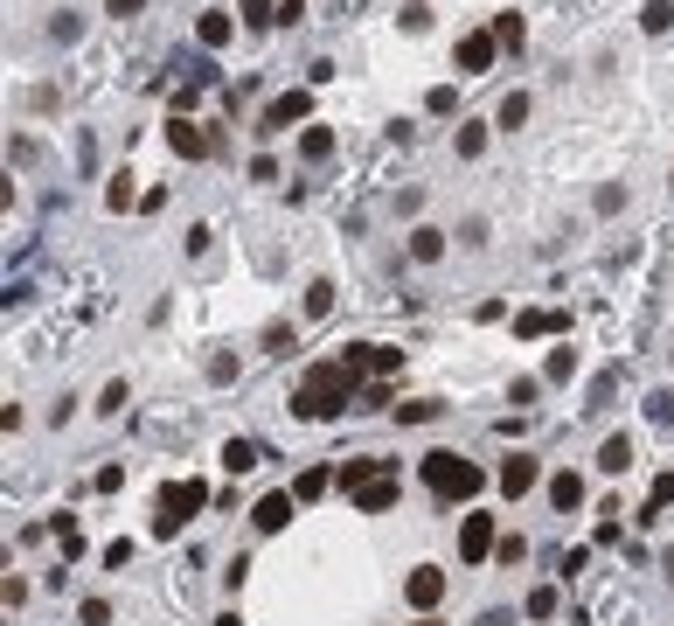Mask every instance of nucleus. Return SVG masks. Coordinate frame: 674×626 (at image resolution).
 Instances as JSON below:
<instances>
[{
  "instance_id": "obj_40",
  "label": "nucleus",
  "mask_w": 674,
  "mask_h": 626,
  "mask_svg": "<svg viewBox=\"0 0 674 626\" xmlns=\"http://www.w3.org/2000/svg\"><path fill=\"white\" fill-rule=\"evenodd\" d=\"M237 7H244V21H251V28H265V21H278V0H237Z\"/></svg>"
},
{
  "instance_id": "obj_46",
  "label": "nucleus",
  "mask_w": 674,
  "mask_h": 626,
  "mask_svg": "<svg viewBox=\"0 0 674 626\" xmlns=\"http://www.w3.org/2000/svg\"><path fill=\"white\" fill-rule=\"evenodd\" d=\"M91 487H98V494H119V487H126V467H98Z\"/></svg>"
},
{
  "instance_id": "obj_1",
  "label": "nucleus",
  "mask_w": 674,
  "mask_h": 626,
  "mask_svg": "<svg viewBox=\"0 0 674 626\" xmlns=\"http://www.w3.org/2000/svg\"><path fill=\"white\" fill-rule=\"evenodd\" d=\"M355 397H362V376H355V369H341V362H320V369H306V376L292 383V418L320 425V418L355 411Z\"/></svg>"
},
{
  "instance_id": "obj_48",
  "label": "nucleus",
  "mask_w": 674,
  "mask_h": 626,
  "mask_svg": "<svg viewBox=\"0 0 674 626\" xmlns=\"http://www.w3.org/2000/svg\"><path fill=\"white\" fill-rule=\"evenodd\" d=\"M661 578H668V585H674V550H668V557H661Z\"/></svg>"
},
{
  "instance_id": "obj_47",
  "label": "nucleus",
  "mask_w": 674,
  "mask_h": 626,
  "mask_svg": "<svg viewBox=\"0 0 674 626\" xmlns=\"http://www.w3.org/2000/svg\"><path fill=\"white\" fill-rule=\"evenodd\" d=\"M139 7H146V0H105V14H112V21H133Z\"/></svg>"
},
{
  "instance_id": "obj_25",
  "label": "nucleus",
  "mask_w": 674,
  "mask_h": 626,
  "mask_svg": "<svg viewBox=\"0 0 674 626\" xmlns=\"http://www.w3.org/2000/svg\"><path fill=\"white\" fill-rule=\"evenodd\" d=\"M133 202H146V195L133 188V174H112V188H105V209H112V216H126Z\"/></svg>"
},
{
  "instance_id": "obj_41",
  "label": "nucleus",
  "mask_w": 674,
  "mask_h": 626,
  "mask_svg": "<svg viewBox=\"0 0 674 626\" xmlns=\"http://www.w3.org/2000/svg\"><path fill=\"white\" fill-rule=\"evenodd\" d=\"M77 626H112V606H105V599H84V606H77Z\"/></svg>"
},
{
  "instance_id": "obj_7",
  "label": "nucleus",
  "mask_w": 674,
  "mask_h": 626,
  "mask_svg": "<svg viewBox=\"0 0 674 626\" xmlns=\"http://www.w3.org/2000/svg\"><path fill=\"white\" fill-rule=\"evenodd\" d=\"M306 119H313V91H278L265 105V119H258V133H292Z\"/></svg>"
},
{
  "instance_id": "obj_36",
  "label": "nucleus",
  "mask_w": 674,
  "mask_h": 626,
  "mask_svg": "<svg viewBox=\"0 0 674 626\" xmlns=\"http://www.w3.org/2000/svg\"><path fill=\"white\" fill-rule=\"evenodd\" d=\"M536 397H542V376H515V383H508V404H515V411H529Z\"/></svg>"
},
{
  "instance_id": "obj_31",
  "label": "nucleus",
  "mask_w": 674,
  "mask_h": 626,
  "mask_svg": "<svg viewBox=\"0 0 674 626\" xmlns=\"http://www.w3.org/2000/svg\"><path fill=\"white\" fill-rule=\"evenodd\" d=\"M640 28H647V35H668L674 28V0H647V7H640Z\"/></svg>"
},
{
  "instance_id": "obj_50",
  "label": "nucleus",
  "mask_w": 674,
  "mask_h": 626,
  "mask_svg": "<svg viewBox=\"0 0 674 626\" xmlns=\"http://www.w3.org/2000/svg\"><path fill=\"white\" fill-rule=\"evenodd\" d=\"M417 626H438V620H417Z\"/></svg>"
},
{
  "instance_id": "obj_34",
  "label": "nucleus",
  "mask_w": 674,
  "mask_h": 626,
  "mask_svg": "<svg viewBox=\"0 0 674 626\" xmlns=\"http://www.w3.org/2000/svg\"><path fill=\"white\" fill-rule=\"evenodd\" d=\"M522 613H529V620H556V585H536V592L522 599Z\"/></svg>"
},
{
  "instance_id": "obj_43",
  "label": "nucleus",
  "mask_w": 674,
  "mask_h": 626,
  "mask_svg": "<svg viewBox=\"0 0 674 626\" xmlns=\"http://www.w3.org/2000/svg\"><path fill=\"white\" fill-rule=\"evenodd\" d=\"M0 606L21 613V606H28V578H7V585H0Z\"/></svg>"
},
{
  "instance_id": "obj_33",
  "label": "nucleus",
  "mask_w": 674,
  "mask_h": 626,
  "mask_svg": "<svg viewBox=\"0 0 674 626\" xmlns=\"http://www.w3.org/2000/svg\"><path fill=\"white\" fill-rule=\"evenodd\" d=\"M591 209H598V216H619V209H626V188H619V181H598V188H591Z\"/></svg>"
},
{
  "instance_id": "obj_9",
  "label": "nucleus",
  "mask_w": 674,
  "mask_h": 626,
  "mask_svg": "<svg viewBox=\"0 0 674 626\" xmlns=\"http://www.w3.org/2000/svg\"><path fill=\"white\" fill-rule=\"evenodd\" d=\"M167 147H174L181 160H209V154H216V140H209V133H202L195 119H181V112L167 119Z\"/></svg>"
},
{
  "instance_id": "obj_37",
  "label": "nucleus",
  "mask_w": 674,
  "mask_h": 626,
  "mask_svg": "<svg viewBox=\"0 0 674 626\" xmlns=\"http://www.w3.org/2000/svg\"><path fill=\"white\" fill-rule=\"evenodd\" d=\"M306 313H313V320L334 313V279H313V286H306Z\"/></svg>"
},
{
  "instance_id": "obj_30",
  "label": "nucleus",
  "mask_w": 674,
  "mask_h": 626,
  "mask_svg": "<svg viewBox=\"0 0 674 626\" xmlns=\"http://www.w3.org/2000/svg\"><path fill=\"white\" fill-rule=\"evenodd\" d=\"M438 411H445L438 397H410V404H397V425H431Z\"/></svg>"
},
{
  "instance_id": "obj_35",
  "label": "nucleus",
  "mask_w": 674,
  "mask_h": 626,
  "mask_svg": "<svg viewBox=\"0 0 674 626\" xmlns=\"http://www.w3.org/2000/svg\"><path fill=\"white\" fill-rule=\"evenodd\" d=\"M126 404H133V383H126V376H119V383H105V397H98V411H105V418H119Z\"/></svg>"
},
{
  "instance_id": "obj_24",
  "label": "nucleus",
  "mask_w": 674,
  "mask_h": 626,
  "mask_svg": "<svg viewBox=\"0 0 674 626\" xmlns=\"http://www.w3.org/2000/svg\"><path fill=\"white\" fill-rule=\"evenodd\" d=\"M577 376V348L563 341V348H549V362H542V383H570Z\"/></svg>"
},
{
  "instance_id": "obj_19",
  "label": "nucleus",
  "mask_w": 674,
  "mask_h": 626,
  "mask_svg": "<svg viewBox=\"0 0 674 626\" xmlns=\"http://www.w3.org/2000/svg\"><path fill=\"white\" fill-rule=\"evenodd\" d=\"M258 460H265V446H258V439H230V446H223V473H251Z\"/></svg>"
},
{
  "instance_id": "obj_8",
  "label": "nucleus",
  "mask_w": 674,
  "mask_h": 626,
  "mask_svg": "<svg viewBox=\"0 0 674 626\" xmlns=\"http://www.w3.org/2000/svg\"><path fill=\"white\" fill-rule=\"evenodd\" d=\"M494 487H501L508 501L536 494V487H542V460H536V453H508V460H501V473H494Z\"/></svg>"
},
{
  "instance_id": "obj_2",
  "label": "nucleus",
  "mask_w": 674,
  "mask_h": 626,
  "mask_svg": "<svg viewBox=\"0 0 674 626\" xmlns=\"http://www.w3.org/2000/svg\"><path fill=\"white\" fill-rule=\"evenodd\" d=\"M417 473H424V487H431L438 501H473V494L487 487V473L473 467V460H459V453H445V446H438V453H424V460H417Z\"/></svg>"
},
{
  "instance_id": "obj_23",
  "label": "nucleus",
  "mask_w": 674,
  "mask_h": 626,
  "mask_svg": "<svg viewBox=\"0 0 674 626\" xmlns=\"http://www.w3.org/2000/svg\"><path fill=\"white\" fill-rule=\"evenodd\" d=\"M494 126H501V133L529 126V91H508V98H501V112H494Z\"/></svg>"
},
{
  "instance_id": "obj_18",
  "label": "nucleus",
  "mask_w": 674,
  "mask_h": 626,
  "mask_svg": "<svg viewBox=\"0 0 674 626\" xmlns=\"http://www.w3.org/2000/svg\"><path fill=\"white\" fill-rule=\"evenodd\" d=\"M487 28H494V42H501V49H508V56H522V42H529V21H522V14H515V7H508V14H494V21H487Z\"/></svg>"
},
{
  "instance_id": "obj_10",
  "label": "nucleus",
  "mask_w": 674,
  "mask_h": 626,
  "mask_svg": "<svg viewBox=\"0 0 674 626\" xmlns=\"http://www.w3.org/2000/svg\"><path fill=\"white\" fill-rule=\"evenodd\" d=\"M515 334H522V341H542V334H563V341H570V313H556V307H522V313H515Z\"/></svg>"
},
{
  "instance_id": "obj_13",
  "label": "nucleus",
  "mask_w": 674,
  "mask_h": 626,
  "mask_svg": "<svg viewBox=\"0 0 674 626\" xmlns=\"http://www.w3.org/2000/svg\"><path fill=\"white\" fill-rule=\"evenodd\" d=\"M230 35H237V21H230L223 7H202V21H195V42L216 56V49H230Z\"/></svg>"
},
{
  "instance_id": "obj_15",
  "label": "nucleus",
  "mask_w": 674,
  "mask_h": 626,
  "mask_svg": "<svg viewBox=\"0 0 674 626\" xmlns=\"http://www.w3.org/2000/svg\"><path fill=\"white\" fill-rule=\"evenodd\" d=\"M584 494H591V487H584V473H549V508H563V515H577V508H584Z\"/></svg>"
},
{
  "instance_id": "obj_29",
  "label": "nucleus",
  "mask_w": 674,
  "mask_h": 626,
  "mask_svg": "<svg viewBox=\"0 0 674 626\" xmlns=\"http://www.w3.org/2000/svg\"><path fill=\"white\" fill-rule=\"evenodd\" d=\"M452 154L480 160V154H487V126H459V133H452Z\"/></svg>"
},
{
  "instance_id": "obj_22",
  "label": "nucleus",
  "mask_w": 674,
  "mask_h": 626,
  "mask_svg": "<svg viewBox=\"0 0 674 626\" xmlns=\"http://www.w3.org/2000/svg\"><path fill=\"white\" fill-rule=\"evenodd\" d=\"M258 348H265V355H292V348H299V327H292V320H271L265 334H258Z\"/></svg>"
},
{
  "instance_id": "obj_16",
  "label": "nucleus",
  "mask_w": 674,
  "mask_h": 626,
  "mask_svg": "<svg viewBox=\"0 0 674 626\" xmlns=\"http://www.w3.org/2000/svg\"><path fill=\"white\" fill-rule=\"evenodd\" d=\"M369 480H390V460H376V453L341 460V487H348V494H355V487H369Z\"/></svg>"
},
{
  "instance_id": "obj_17",
  "label": "nucleus",
  "mask_w": 674,
  "mask_h": 626,
  "mask_svg": "<svg viewBox=\"0 0 674 626\" xmlns=\"http://www.w3.org/2000/svg\"><path fill=\"white\" fill-rule=\"evenodd\" d=\"M410 258H417V265H438V258H445V230H438V223H410Z\"/></svg>"
},
{
  "instance_id": "obj_45",
  "label": "nucleus",
  "mask_w": 674,
  "mask_h": 626,
  "mask_svg": "<svg viewBox=\"0 0 674 626\" xmlns=\"http://www.w3.org/2000/svg\"><path fill=\"white\" fill-rule=\"evenodd\" d=\"M209 383H237V355H209Z\"/></svg>"
},
{
  "instance_id": "obj_39",
  "label": "nucleus",
  "mask_w": 674,
  "mask_h": 626,
  "mask_svg": "<svg viewBox=\"0 0 674 626\" xmlns=\"http://www.w3.org/2000/svg\"><path fill=\"white\" fill-rule=\"evenodd\" d=\"M494 557H501V564H508V571H515V564H522V557H529V536H515V529H508V536H501V550H494Z\"/></svg>"
},
{
  "instance_id": "obj_32",
  "label": "nucleus",
  "mask_w": 674,
  "mask_h": 626,
  "mask_svg": "<svg viewBox=\"0 0 674 626\" xmlns=\"http://www.w3.org/2000/svg\"><path fill=\"white\" fill-rule=\"evenodd\" d=\"M424 112H431V119H452V112H459V91H452V84H431V91H424Z\"/></svg>"
},
{
  "instance_id": "obj_26",
  "label": "nucleus",
  "mask_w": 674,
  "mask_h": 626,
  "mask_svg": "<svg viewBox=\"0 0 674 626\" xmlns=\"http://www.w3.org/2000/svg\"><path fill=\"white\" fill-rule=\"evenodd\" d=\"M327 487H334V473H327V467H306V473H299V480H292V494H299V508H306V501H320Z\"/></svg>"
},
{
  "instance_id": "obj_20",
  "label": "nucleus",
  "mask_w": 674,
  "mask_h": 626,
  "mask_svg": "<svg viewBox=\"0 0 674 626\" xmlns=\"http://www.w3.org/2000/svg\"><path fill=\"white\" fill-rule=\"evenodd\" d=\"M626 467H633V439H626V432H612V439L598 446V473H626Z\"/></svg>"
},
{
  "instance_id": "obj_49",
  "label": "nucleus",
  "mask_w": 674,
  "mask_h": 626,
  "mask_svg": "<svg viewBox=\"0 0 674 626\" xmlns=\"http://www.w3.org/2000/svg\"><path fill=\"white\" fill-rule=\"evenodd\" d=\"M216 626H244V620H237V613H223V620H216Z\"/></svg>"
},
{
  "instance_id": "obj_5",
  "label": "nucleus",
  "mask_w": 674,
  "mask_h": 626,
  "mask_svg": "<svg viewBox=\"0 0 674 626\" xmlns=\"http://www.w3.org/2000/svg\"><path fill=\"white\" fill-rule=\"evenodd\" d=\"M494 56H501L494 28H473V35H459V49H452V70H459V77H487V70H494Z\"/></svg>"
},
{
  "instance_id": "obj_14",
  "label": "nucleus",
  "mask_w": 674,
  "mask_h": 626,
  "mask_svg": "<svg viewBox=\"0 0 674 626\" xmlns=\"http://www.w3.org/2000/svg\"><path fill=\"white\" fill-rule=\"evenodd\" d=\"M348 501H355L362 515H383V508H397V501H404V487H397V473H390V480H369V487H355Z\"/></svg>"
},
{
  "instance_id": "obj_6",
  "label": "nucleus",
  "mask_w": 674,
  "mask_h": 626,
  "mask_svg": "<svg viewBox=\"0 0 674 626\" xmlns=\"http://www.w3.org/2000/svg\"><path fill=\"white\" fill-rule=\"evenodd\" d=\"M494 550H501V529H494V515L473 508V515L459 522V564H487Z\"/></svg>"
},
{
  "instance_id": "obj_21",
  "label": "nucleus",
  "mask_w": 674,
  "mask_h": 626,
  "mask_svg": "<svg viewBox=\"0 0 674 626\" xmlns=\"http://www.w3.org/2000/svg\"><path fill=\"white\" fill-rule=\"evenodd\" d=\"M674 508V473H654V487H647V508H640V522H661Z\"/></svg>"
},
{
  "instance_id": "obj_4",
  "label": "nucleus",
  "mask_w": 674,
  "mask_h": 626,
  "mask_svg": "<svg viewBox=\"0 0 674 626\" xmlns=\"http://www.w3.org/2000/svg\"><path fill=\"white\" fill-rule=\"evenodd\" d=\"M334 362H341V369H355V376H397V369H404V348H383V341H348Z\"/></svg>"
},
{
  "instance_id": "obj_38",
  "label": "nucleus",
  "mask_w": 674,
  "mask_h": 626,
  "mask_svg": "<svg viewBox=\"0 0 674 626\" xmlns=\"http://www.w3.org/2000/svg\"><path fill=\"white\" fill-rule=\"evenodd\" d=\"M49 35H56V42H77V35H84V14H77V7H63V14L49 21Z\"/></svg>"
},
{
  "instance_id": "obj_11",
  "label": "nucleus",
  "mask_w": 674,
  "mask_h": 626,
  "mask_svg": "<svg viewBox=\"0 0 674 626\" xmlns=\"http://www.w3.org/2000/svg\"><path fill=\"white\" fill-rule=\"evenodd\" d=\"M404 599L417 606V613H431V606L445 599V571H438V564H417V571L404 578Z\"/></svg>"
},
{
  "instance_id": "obj_28",
  "label": "nucleus",
  "mask_w": 674,
  "mask_h": 626,
  "mask_svg": "<svg viewBox=\"0 0 674 626\" xmlns=\"http://www.w3.org/2000/svg\"><path fill=\"white\" fill-rule=\"evenodd\" d=\"M612 397H619V369H598V376H591V397H584V411H605Z\"/></svg>"
},
{
  "instance_id": "obj_27",
  "label": "nucleus",
  "mask_w": 674,
  "mask_h": 626,
  "mask_svg": "<svg viewBox=\"0 0 674 626\" xmlns=\"http://www.w3.org/2000/svg\"><path fill=\"white\" fill-rule=\"evenodd\" d=\"M334 154V126H306L299 133V160H327Z\"/></svg>"
},
{
  "instance_id": "obj_42",
  "label": "nucleus",
  "mask_w": 674,
  "mask_h": 626,
  "mask_svg": "<svg viewBox=\"0 0 674 626\" xmlns=\"http://www.w3.org/2000/svg\"><path fill=\"white\" fill-rule=\"evenodd\" d=\"M133 564V536H119V543H105V571H126Z\"/></svg>"
},
{
  "instance_id": "obj_44",
  "label": "nucleus",
  "mask_w": 674,
  "mask_h": 626,
  "mask_svg": "<svg viewBox=\"0 0 674 626\" xmlns=\"http://www.w3.org/2000/svg\"><path fill=\"white\" fill-rule=\"evenodd\" d=\"M35 160H42L35 140H14V147H7V167H35Z\"/></svg>"
},
{
  "instance_id": "obj_12",
  "label": "nucleus",
  "mask_w": 674,
  "mask_h": 626,
  "mask_svg": "<svg viewBox=\"0 0 674 626\" xmlns=\"http://www.w3.org/2000/svg\"><path fill=\"white\" fill-rule=\"evenodd\" d=\"M292 508H299V494H292V487H278V494H265V501L251 508V522H258L265 536H278V529L292 522Z\"/></svg>"
},
{
  "instance_id": "obj_3",
  "label": "nucleus",
  "mask_w": 674,
  "mask_h": 626,
  "mask_svg": "<svg viewBox=\"0 0 674 626\" xmlns=\"http://www.w3.org/2000/svg\"><path fill=\"white\" fill-rule=\"evenodd\" d=\"M202 508H209V480H167V487H160V501H153V536H160V543H167V536H181Z\"/></svg>"
}]
</instances>
